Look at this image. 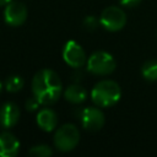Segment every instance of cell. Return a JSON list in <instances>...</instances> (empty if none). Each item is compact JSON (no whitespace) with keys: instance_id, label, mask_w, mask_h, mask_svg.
Segmentation results:
<instances>
[{"instance_id":"cell-19","label":"cell","mask_w":157,"mask_h":157,"mask_svg":"<svg viewBox=\"0 0 157 157\" xmlns=\"http://www.w3.org/2000/svg\"><path fill=\"white\" fill-rule=\"evenodd\" d=\"M10 1H12V0H0V6H4V5H7Z\"/></svg>"},{"instance_id":"cell-4","label":"cell","mask_w":157,"mask_h":157,"mask_svg":"<svg viewBox=\"0 0 157 157\" xmlns=\"http://www.w3.org/2000/svg\"><path fill=\"white\" fill-rule=\"evenodd\" d=\"M87 70L94 75H109L115 70V60L107 52H96L87 59Z\"/></svg>"},{"instance_id":"cell-15","label":"cell","mask_w":157,"mask_h":157,"mask_svg":"<svg viewBox=\"0 0 157 157\" xmlns=\"http://www.w3.org/2000/svg\"><path fill=\"white\" fill-rule=\"evenodd\" d=\"M28 153L31 156H36V157H48V156H52L53 151L47 145H37V146L31 147Z\"/></svg>"},{"instance_id":"cell-1","label":"cell","mask_w":157,"mask_h":157,"mask_svg":"<svg viewBox=\"0 0 157 157\" xmlns=\"http://www.w3.org/2000/svg\"><path fill=\"white\" fill-rule=\"evenodd\" d=\"M32 91L40 104H53L63 92L61 80L56 72L50 69L38 71L32 80Z\"/></svg>"},{"instance_id":"cell-17","label":"cell","mask_w":157,"mask_h":157,"mask_svg":"<svg viewBox=\"0 0 157 157\" xmlns=\"http://www.w3.org/2000/svg\"><path fill=\"white\" fill-rule=\"evenodd\" d=\"M39 101L36 98V97H32V98H28L27 101H26V108H27V110H29V112H34V110H37L38 109V107H39Z\"/></svg>"},{"instance_id":"cell-5","label":"cell","mask_w":157,"mask_h":157,"mask_svg":"<svg viewBox=\"0 0 157 157\" xmlns=\"http://www.w3.org/2000/svg\"><path fill=\"white\" fill-rule=\"evenodd\" d=\"M101 25L110 32H115L121 29L125 23H126V15L125 12L118 7V6H109L103 10L101 18H99Z\"/></svg>"},{"instance_id":"cell-2","label":"cell","mask_w":157,"mask_h":157,"mask_svg":"<svg viewBox=\"0 0 157 157\" xmlns=\"http://www.w3.org/2000/svg\"><path fill=\"white\" fill-rule=\"evenodd\" d=\"M121 97L120 86L112 80L99 81L91 92V98L97 107L107 108L114 105Z\"/></svg>"},{"instance_id":"cell-11","label":"cell","mask_w":157,"mask_h":157,"mask_svg":"<svg viewBox=\"0 0 157 157\" xmlns=\"http://www.w3.org/2000/svg\"><path fill=\"white\" fill-rule=\"evenodd\" d=\"M56 114L52 109L45 108L39 110V113L37 114V124L44 131H53L56 126Z\"/></svg>"},{"instance_id":"cell-16","label":"cell","mask_w":157,"mask_h":157,"mask_svg":"<svg viewBox=\"0 0 157 157\" xmlns=\"http://www.w3.org/2000/svg\"><path fill=\"white\" fill-rule=\"evenodd\" d=\"M82 25H83V27H85L87 31H94V29L98 28V26L101 25V22H99V20H98L97 17H94V16H87V17H85Z\"/></svg>"},{"instance_id":"cell-18","label":"cell","mask_w":157,"mask_h":157,"mask_svg":"<svg viewBox=\"0 0 157 157\" xmlns=\"http://www.w3.org/2000/svg\"><path fill=\"white\" fill-rule=\"evenodd\" d=\"M141 2V0H120V4L125 7H135Z\"/></svg>"},{"instance_id":"cell-20","label":"cell","mask_w":157,"mask_h":157,"mask_svg":"<svg viewBox=\"0 0 157 157\" xmlns=\"http://www.w3.org/2000/svg\"><path fill=\"white\" fill-rule=\"evenodd\" d=\"M1 90H2V83H1V81H0V92H1Z\"/></svg>"},{"instance_id":"cell-14","label":"cell","mask_w":157,"mask_h":157,"mask_svg":"<svg viewBox=\"0 0 157 157\" xmlns=\"http://www.w3.org/2000/svg\"><path fill=\"white\" fill-rule=\"evenodd\" d=\"M23 78L21 77V76H18V75H12V76H10L7 80H6V90L9 91V92H12V93H15V92H18V91H21V88L23 87Z\"/></svg>"},{"instance_id":"cell-12","label":"cell","mask_w":157,"mask_h":157,"mask_svg":"<svg viewBox=\"0 0 157 157\" xmlns=\"http://www.w3.org/2000/svg\"><path fill=\"white\" fill-rule=\"evenodd\" d=\"M64 96H65L66 101H69L70 103L80 104V103L85 102L87 93H86V91H85V88H83L82 86L74 83V85H70V86L65 90Z\"/></svg>"},{"instance_id":"cell-8","label":"cell","mask_w":157,"mask_h":157,"mask_svg":"<svg viewBox=\"0 0 157 157\" xmlns=\"http://www.w3.org/2000/svg\"><path fill=\"white\" fill-rule=\"evenodd\" d=\"M80 118H81V123L86 130L97 131L104 124V114L99 108L87 107L85 109H81Z\"/></svg>"},{"instance_id":"cell-9","label":"cell","mask_w":157,"mask_h":157,"mask_svg":"<svg viewBox=\"0 0 157 157\" xmlns=\"http://www.w3.org/2000/svg\"><path fill=\"white\" fill-rule=\"evenodd\" d=\"M20 119V109L13 102H6L0 108V124L4 128L13 126Z\"/></svg>"},{"instance_id":"cell-13","label":"cell","mask_w":157,"mask_h":157,"mask_svg":"<svg viewBox=\"0 0 157 157\" xmlns=\"http://www.w3.org/2000/svg\"><path fill=\"white\" fill-rule=\"evenodd\" d=\"M144 77L148 81H156L157 80V60L152 59L146 61L142 65V70H141Z\"/></svg>"},{"instance_id":"cell-7","label":"cell","mask_w":157,"mask_h":157,"mask_svg":"<svg viewBox=\"0 0 157 157\" xmlns=\"http://www.w3.org/2000/svg\"><path fill=\"white\" fill-rule=\"evenodd\" d=\"M4 18L12 27L21 26L27 18V7L20 1H10L4 10Z\"/></svg>"},{"instance_id":"cell-10","label":"cell","mask_w":157,"mask_h":157,"mask_svg":"<svg viewBox=\"0 0 157 157\" xmlns=\"http://www.w3.org/2000/svg\"><path fill=\"white\" fill-rule=\"evenodd\" d=\"M20 142L11 132L0 134V156L1 157H15L18 153Z\"/></svg>"},{"instance_id":"cell-3","label":"cell","mask_w":157,"mask_h":157,"mask_svg":"<svg viewBox=\"0 0 157 157\" xmlns=\"http://www.w3.org/2000/svg\"><path fill=\"white\" fill-rule=\"evenodd\" d=\"M80 140V132L72 124H65L60 126L54 135V144L59 151L67 152L76 147Z\"/></svg>"},{"instance_id":"cell-6","label":"cell","mask_w":157,"mask_h":157,"mask_svg":"<svg viewBox=\"0 0 157 157\" xmlns=\"http://www.w3.org/2000/svg\"><path fill=\"white\" fill-rule=\"evenodd\" d=\"M63 58L71 67H81L86 63V54L82 47L75 40H67L63 49Z\"/></svg>"}]
</instances>
